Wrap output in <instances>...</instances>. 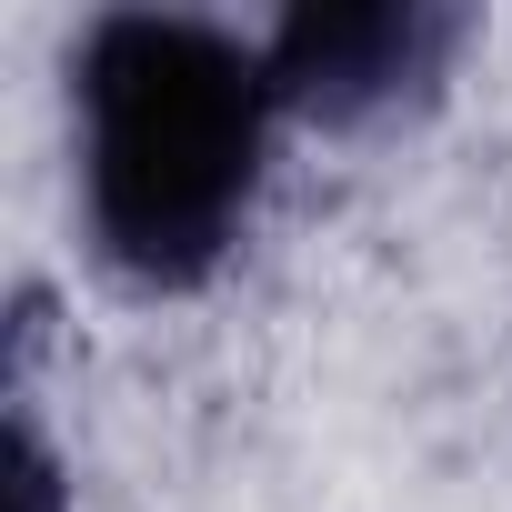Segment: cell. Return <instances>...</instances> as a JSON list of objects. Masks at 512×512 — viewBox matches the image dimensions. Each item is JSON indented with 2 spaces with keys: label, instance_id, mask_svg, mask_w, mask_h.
Returning a JSON list of instances; mask_svg holds the SVG:
<instances>
[{
  "label": "cell",
  "instance_id": "1",
  "mask_svg": "<svg viewBox=\"0 0 512 512\" xmlns=\"http://www.w3.org/2000/svg\"><path fill=\"white\" fill-rule=\"evenodd\" d=\"M292 101L262 31L201 11H101L71 41V191L121 292H201L272 181Z\"/></svg>",
  "mask_w": 512,
  "mask_h": 512
},
{
  "label": "cell",
  "instance_id": "2",
  "mask_svg": "<svg viewBox=\"0 0 512 512\" xmlns=\"http://www.w3.org/2000/svg\"><path fill=\"white\" fill-rule=\"evenodd\" d=\"M262 51H272L292 121L362 131V121H392L442 91V71L462 51V11H432V0H302L262 31Z\"/></svg>",
  "mask_w": 512,
  "mask_h": 512
},
{
  "label": "cell",
  "instance_id": "3",
  "mask_svg": "<svg viewBox=\"0 0 512 512\" xmlns=\"http://www.w3.org/2000/svg\"><path fill=\"white\" fill-rule=\"evenodd\" d=\"M11 512H61V472H51V442L31 412L11 422Z\"/></svg>",
  "mask_w": 512,
  "mask_h": 512
}]
</instances>
